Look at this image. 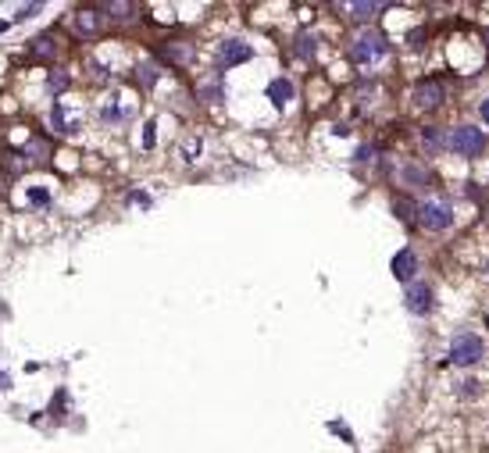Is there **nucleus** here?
I'll return each mask as SVG.
<instances>
[{"label":"nucleus","instance_id":"nucleus-5","mask_svg":"<svg viewBox=\"0 0 489 453\" xmlns=\"http://www.w3.org/2000/svg\"><path fill=\"white\" fill-rule=\"evenodd\" d=\"M482 146H486V139H482V132L472 129V125H457V129L450 132V150H453V154H461V158H479Z\"/></svg>","mask_w":489,"mask_h":453},{"label":"nucleus","instance_id":"nucleus-2","mask_svg":"<svg viewBox=\"0 0 489 453\" xmlns=\"http://www.w3.org/2000/svg\"><path fill=\"white\" fill-rule=\"evenodd\" d=\"M482 353H486V346H482V339L475 336V332H461V336H453V343H450V364L472 368V364L482 360Z\"/></svg>","mask_w":489,"mask_h":453},{"label":"nucleus","instance_id":"nucleus-19","mask_svg":"<svg viewBox=\"0 0 489 453\" xmlns=\"http://www.w3.org/2000/svg\"><path fill=\"white\" fill-rule=\"evenodd\" d=\"M104 11H107L111 18H129V15H133L136 8H133V4H107Z\"/></svg>","mask_w":489,"mask_h":453},{"label":"nucleus","instance_id":"nucleus-13","mask_svg":"<svg viewBox=\"0 0 489 453\" xmlns=\"http://www.w3.org/2000/svg\"><path fill=\"white\" fill-rule=\"evenodd\" d=\"M268 97H271L275 107L289 104V97H293V82H289V79H271V82H268Z\"/></svg>","mask_w":489,"mask_h":453},{"label":"nucleus","instance_id":"nucleus-20","mask_svg":"<svg viewBox=\"0 0 489 453\" xmlns=\"http://www.w3.org/2000/svg\"><path fill=\"white\" fill-rule=\"evenodd\" d=\"M140 82L143 86H154L158 82V68L154 65H140Z\"/></svg>","mask_w":489,"mask_h":453},{"label":"nucleus","instance_id":"nucleus-23","mask_svg":"<svg viewBox=\"0 0 489 453\" xmlns=\"http://www.w3.org/2000/svg\"><path fill=\"white\" fill-rule=\"evenodd\" d=\"M50 50H54V40H50V36H40V40L33 43V54H40V57L50 54Z\"/></svg>","mask_w":489,"mask_h":453},{"label":"nucleus","instance_id":"nucleus-16","mask_svg":"<svg viewBox=\"0 0 489 453\" xmlns=\"http://www.w3.org/2000/svg\"><path fill=\"white\" fill-rule=\"evenodd\" d=\"M25 200L33 204V207H47L54 197H50V190H47V186H29V190H25Z\"/></svg>","mask_w":489,"mask_h":453},{"label":"nucleus","instance_id":"nucleus-24","mask_svg":"<svg viewBox=\"0 0 489 453\" xmlns=\"http://www.w3.org/2000/svg\"><path fill=\"white\" fill-rule=\"evenodd\" d=\"M154 129H158L154 122H146V125H143V150H150V146H154Z\"/></svg>","mask_w":489,"mask_h":453},{"label":"nucleus","instance_id":"nucleus-28","mask_svg":"<svg viewBox=\"0 0 489 453\" xmlns=\"http://www.w3.org/2000/svg\"><path fill=\"white\" fill-rule=\"evenodd\" d=\"M482 122H486V125H489V97H486V100H482Z\"/></svg>","mask_w":489,"mask_h":453},{"label":"nucleus","instance_id":"nucleus-9","mask_svg":"<svg viewBox=\"0 0 489 453\" xmlns=\"http://www.w3.org/2000/svg\"><path fill=\"white\" fill-rule=\"evenodd\" d=\"M72 29H75L79 36H97V33H100V15H97L93 8H82V11H75Z\"/></svg>","mask_w":489,"mask_h":453},{"label":"nucleus","instance_id":"nucleus-11","mask_svg":"<svg viewBox=\"0 0 489 453\" xmlns=\"http://www.w3.org/2000/svg\"><path fill=\"white\" fill-rule=\"evenodd\" d=\"M400 183L411 186V190H421V186L432 183V171L421 168V164H404V168H400Z\"/></svg>","mask_w":489,"mask_h":453},{"label":"nucleus","instance_id":"nucleus-15","mask_svg":"<svg viewBox=\"0 0 489 453\" xmlns=\"http://www.w3.org/2000/svg\"><path fill=\"white\" fill-rule=\"evenodd\" d=\"M347 11H350V18H357V22H368V18H375V15L382 11V4H375V0H361V4H350Z\"/></svg>","mask_w":489,"mask_h":453},{"label":"nucleus","instance_id":"nucleus-8","mask_svg":"<svg viewBox=\"0 0 489 453\" xmlns=\"http://www.w3.org/2000/svg\"><path fill=\"white\" fill-rule=\"evenodd\" d=\"M404 304L411 314H429L432 311V286H425V282H411L407 293H404Z\"/></svg>","mask_w":489,"mask_h":453},{"label":"nucleus","instance_id":"nucleus-7","mask_svg":"<svg viewBox=\"0 0 489 453\" xmlns=\"http://www.w3.org/2000/svg\"><path fill=\"white\" fill-rule=\"evenodd\" d=\"M443 82L439 79H425V82H418V89H414V104L421 107V111H436L439 104H443Z\"/></svg>","mask_w":489,"mask_h":453},{"label":"nucleus","instance_id":"nucleus-17","mask_svg":"<svg viewBox=\"0 0 489 453\" xmlns=\"http://www.w3.org/2000/svg\"><path fill=\"white\" fill-rule=\"evenodd\" d=\"M47 86H50V93H65V89H68V75L65 72H50Z\"/></svg>","mask_w":489,"mask_h":453},{"label":"nucleus","instance_id":"nucleus-4","mask_svg":"<svg viewBox=\"0 0 489 453\" xmlns=\"http://www.w3.org/2000/svg\"><path fill=\"white\" fill-rule=\"evenodd\" d=\"M418 218H421V225H425V229H432V232H443V229H450V222H453L450 200H446V197L425 200V204L418 207Z\"/></svg>","mask_w":489,"mask_h":453},{"label":"nucleus","instance_id":"nucleus-1","mask_svg":"<svg viewBox=\"0 0 489 453\" xmlns=\"http://www.w3.org/2000/svg\"><path fill=\"white\" fill-rule=\"evenodd\" d=\"M382 54H386V36L379 33V29H364V33H357V40L350 47L354 65H372Z\"/></svg>","mask_w":489,"mask_h":453},{"label":"nucleus","instance_id":"nucleus-3","mask_svg":"<svg viewBox=\"0 0 489 453\" xmlns=\"http://www.w3.org/2000/svg\"><path fill=\"white\" fill-rule=\"evenodd\" d=\"M47 122L57 136H75L82 129V107L75 104H54L50 114H47Z\"/></svg>","mask_w":489,"mask_h":453},{"label":"nucleus","instance_id":"nucleus-27","mask_svg":"<svg viewBox=\"0 0 489 453\" xmlns=\"http://www.w3.org/2000/svg\"><path fill=\"white\" fill-rule=\"evenodd\" d=\"M36 11H40V4H29V8H22V11H18V22H25V18H33Z\"/></svg>","mask_w":489,"mask_h":453},{"label":"nucleus","instance_id":"nucleus-12","mask_svg":"<svg viewBox=\"0 0 489 453\" xmlns=\"http://www.w3.org/2000/svg\"><path fill=\"white\" fill-rule=\"evenodd\" d=\"M126 114H129V107H121V93H118V89H111V97L100 107V118H104V122H121Z\"/></svg>","mask_w":489,"mask_h":453},{"label":"nucleus","instance_id":"nucleus-14","mask_svg":"<svg viewBox=\"0 0 489 453\" xmlns=\"http://www.w3.org/2000/svg\"><path fill=\"white\" fill-rule=\"evenodd\" d=\"M421 146L429 150V154H436V150H443V146H450V136L443 132V129H436V125H429L421 132Z\"/></svg>","mask_w":489,"mask_h":453},{"label":"nucleus","instance_id":"nucleus-22","mask_svg":"<svg viewBox=\"0 0 489 453\" xmlns=\"http://www.w3.org/2000/svg\"><path fill=\"white\" fill-rule=\"evenodd\" d=\"M182 154H186V161H193V158L200 154V136H190L186 146H182Z\"/></svg>","mask_w":489,"mask_h":453},{"label":"nucleus","instance_id":"nucleus-26","mask_svg":"<svg viewBox=\"0 0 489 453\" xmlns=\"http://www.w3.org/2000/svg\"><path fill=\"white\" fill-rule=\"evenodd\" d=\"M457 392H461V397H475V392H479V382H475V378H468V382L457 385Z\"/></svg>","mask_w":489,"mask_h":453},{"label":"nucleus","instance_id":"nucleus-18","mask_svg":"<svg viewBox=\"0 0 489 453\" xmlns=\"http://www.w3.org/2000/svg\"><path fill=\"white\" fill-rule=\"evenodd\" d=\"M296 54H300V57H311V54H315V40H311L308 33L296 36Z\"/></svg>","mask_w":489,"mask_h":453},{"label":"nucleus","instance_id":"nucleus-6","mask_svg":"<svg viewBox=\"0 0 489 453\" xmlns=\"http://www.w3.org/2000/svg\"><path fill=\"white\" fill-rule=\"evenodd\" d=\"M250 57H254V50H250V43H243V40H225L218 47V65L222 68H236L243 61H250Z\"/></svg>","mask_w":489,"mask_h":453},{"label":"nucleus","instance_id":"nucleus-21","mask_svg":"<svg viewBox=\"0 0 489 453\" xmlns=\"http://www.w3.org/2000/svg\"><path fill=\"white\" fill-rule=\"evenodd\" d=\"M168 54H172V61H190V47L186 43H175V47H168Z\"/></svg>","mask_w":489,"mask_h":453},{"label":"nucleus","instance_id":"nucleus-25","mask_svg":"<svg viewBox=\"0 0 489 453\" xmlns=\"http://www.w3.org/2000/svg\"><path fill=\"white\" fill-rule=\"evenodd\" d=\"M200 97H204V100H218V97H222V89H218L215 82H207V86L200 89Z\"/></svg>","mask_w":489,"mask_h":453},{"label":"nucleus","instance_id":"nucleus-10","mask_svg":"<svg viewBox=\"0 0 489 453\" xmlns=\"http://www.w3.org/2000/svg\"><path fill=\"white\" fill-rule=\"evenodd\" d=\"M414 271H418V257H414L411 250H400V254L393 257V275L400 279V282H407V286H411Z\"/></svg>","mask_w":489,"mask_h":453}]
</instances>
